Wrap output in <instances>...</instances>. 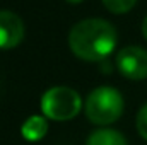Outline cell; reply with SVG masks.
I'll return each instance as SVG.
<instances>
[{"mask_svg":"<svg viewBox=\"0 0 147 145\" xmlns=\"http://www.w3.org/2000/svg\"><path fill=\"white\" fill-rule=\"evenodd\" d=\"M120 73L130 80H144L147 77V51L140 46H127L116 55Z\"/></svg>","mask_w":147,"mask_h":145,"instance_id":"cell-4","label":"cell"},{"mask_svg":"<svg viewBox=\"0 0 147 145\" xmlns=\"http://www.w3.org/2000/svg\"><path fill=\"white\" fill-rule=\"evenodd\" d=\"M142 34H144V38L147 39V17L144 19V22H142Z\"/></svg>","mask_w":147,"mask_h":145,"instance_id":"cell-10","label":"cell"},{"mask_svg":"<svg viewBox=\"0 0 147 145\" xmlns=\"http://www.w3.org/2000/svg\"><path fill=\"white\" fill-rule=\"evenodd\" d=\"M24 38V22L22 19L10 12L0 10V50L16 48Z\"/></svg>","mask_w":147,"mask_h":145,"instance_id":"cell-5","label":"cell"},{"mask_svg":"<svg viewBox=\"0 0 147 145\" xmlns=\"http://www.w3.org/2000/svg\"><path fill=\"white\" fill-rule=\"evenodd\" d=\"M86 145H128V142L120 132L110 130V128H103V130L92 132L89 135Z\"/></svg>","mask_w":147,"mask_h":145,"instance_id":"cell-6","label":"cell"},{"mask_svg":"<svg viewBox=\"0 0 147 145\" xmlns=\"http://www.w3.org/2000/svg\"><path fill=\"white\" fill-rule=\"evenodd\" d=\"M69 46L86 62H103L116 46V29L105 19H84L70 29Z\"/></svg>","mask_w":147,"mask_h":145,"instance_id":"cell-1","label":"cell"},{"mask_svg":"<svg viewBox=\"0 0 147 145\" xmlns=\"http://www.w3.org/2000/svg\"><path fill=\"white\" fill-rule=\"evenodd\" d=\"M137 130H139L140 137L147 140V103L140 108L139 114H137Z\"/></svg>","mask_w":147,"mask_h":145,"instance_id":"cell-9","label":"cell"},{"mask_svg":"<svg viewBox=\"0 0 147 145\" xmlns=\"http://www.w3.org/2000/svg\"><path fill=\"white\" fill-rule=\"evenodd\" d=\"M48 123L43 116H31L22 125V135L26 140H39L46 135Z\"/></svg>","mask_w":147,"mask_h":145,"instance_id":"cell-7","label":"cell"},{"mask_svg":"<svg viewBox=\"0 0 147 145\" xmlns=\"http://www.w3.org/2000/svg\"><path fill=\"white\" fill-rule=\"evenodd\" d=\"M82 99L70 87L57 85L48 89L41 97V111L46 118L55 121H69L79 114Z\"/></svg>","mask_w":147,"mask_h":145,"instance_id":"cell-3","label":"cell"},{"mask_svg":"<svg viewBox=\"0 0 147 145\" xmlns=\"http://www.w3.org/2000/svg\"><path fill=\"white\" fill-rule=\"evenodd\" d=\"M86 116L94 125L115 123L123 113V97L115 87H96L86 99Z\"/></svg>","mask_w":147,"mask_h":145,"instance_id":"cell-2","label":"cell"},{"mask_svg":"<svg viewBox=\"0 0 147 145\" xmlns=\"http://www.w3.org/2000/svg\"><path fill=\"white\" fill-rule=\"evenodd\" d=\"M137 0H103V5L113 14H125L134 9Z\"/></svg>","mask_w":147,"mask_h":145,"instance_id":"cell-8","label":"cell"},{"mask_svg":"<svg viewBox=\"0 0 147 145\" xmlns=\"http://www.w3.org/2000/svg\"><path fill=\"white\" fill-rule=\"evenodd\" d=\"M67 2H70V3H80L82 0H67Z\"/></svg>","mask_w":147,"mask_h":145,"instance_id":"cell-11","label":"cell"}]
</instances>
